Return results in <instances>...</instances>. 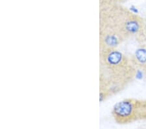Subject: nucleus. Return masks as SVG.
Returning <instances> with one entry per match:
<instances>
[{"mask_svg":"<svg viewBox=\"0 0 146 129\" xmlns=\"http://www.w3.org/2000/svg\"><path fill=\"white\" fill-rule=\"evenodd\" d=\"M112 116L120 125L133 123L146 119V100L126 98L117 102L112 108Z\"/></svg>","mask_w":146,"mask_h":129,"instance_id":"7ed1b4c3","label":"nucleus"},{"mask_svg":"<svg viewBox=\"0 0 146 129\" xmlns=\"http://www.w3.org/2000/svg\"><path fill=\"white\" fill-rule=\"evenodd\" d=\"M114 1H115L118 3H125V2L129 1V0H114Z\"/></svg>","mask_w":146,"mask_h":129,"instance_id":"20e7f679","label":"nucleus"},{"mask_svg":"<svg viewBox=\"0 0 146 129\" xmlns=\"http://www.w3.org/2000/svg\"><path fill=\"white\" fill-rule=\"evenodd\" d=\"M100 49L117 48L142 29V18L114 0H100Z\"/></svg>","mask_w":146,"mask_h":129,"instance_id":"f257e3e1","label":"nucleus"},{"mask_svg":"<svg viewBox=\"0 0 146 129\" xmlns=\"http://www.w3.org/2000/svg\"><path fill=\"white\" fill-rule=\"evenodd\" d=\"M133 61L117 48L100 49V97L101 101L122 91L136 74Z\"/></svg>","mask_w":146,"mask_h":129,"instance_id":"f03ea898","label":"nucleus"}]
</instances>
